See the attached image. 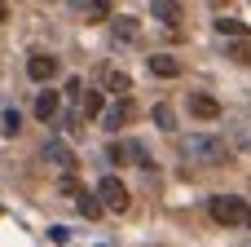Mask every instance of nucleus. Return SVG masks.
<instances>
[{
  "label": "nucleus",
  "mask_w": 251,
  "mask_h": 247,
  "mask_svg": "<svg viewBox=\"0 0 251 247\" xmlns=\"http://www.w3.org/2000/svg\"><path fill=\"white\" fill-rule=\"evenodd\" d=\"M181 155L194 159V164H221L225 159V141L221 137H185L181 141Z\"/></svg>",
  "instance_id": "nucleus-1"
},
{
  "label": "nucleus",
  "mask_w": 251,
  "mask_h": 247,
  "mask_svg": "<svg viewBox=\"0 0 251 247\" xmlns=\"http://www.w3.org/2000/svg\"><path fill=\"white\" fill-rule=\"evenodd\" d=\"M207 212H212L216 225H243V221H247V203H243L238 194H216V199L207 203Z\"/></svg>",
  "instance_id": "nucleus-2"
},
{
  "label": "nucleus",
  "mask_w": 251,
  "mask_h": 247,
  "mask_svg": "<svg viewBox=\"0 0 251 247\" xmlns=\"http://www.w3.org/2000/svg\"><path fill=\"white\" fill-rule=\"evenodd\" d=\"M97 199H101V208H110V212H128V186L119 181V177H101L97 181Z\"/></svg>",
  "instance_id": "nucleus-3"
},
{
  "label": "nucleus",
  "mask_w": 251,
  "mask_h": 247,
  "mask_svg": "<svg viewBox=\"0 0 251 247\" xmlns=\"http://www.w3.org/2000/svg\"><path fill=\"white\" fill-rule=\"evenodd\" d=\"M26 75H31L35 84H49V80L57 75V57H49V53H31V62H26Z\"/></svg>",
  "instance_id": "nucleus-4"
},
{
  "label": "nucleus",
  "mask_w": 251,
  "mask_h": 247,
  "mask_svg": "<svg viewBox=\"0 0 251 247\" xmlns=\"http://www.w3.org/2000/svg\"><path fill=\"white\" fill-rule=\"evenodd\" d=\"M190 115L194 119H221V102L212 93H190Z\"/></svg>",
  "instance_id": "nucleus-5"
},
{
  "label": "nucleus",
  "mask_w": 251,
  "mask_h": 247,
  "mask_svg": "<svg viewBox=\"0 0 251 247\" xmlns=\"http://www.w3.org/2000/svg\"><path fill=\"white\" fill-rule=\"evenodd\" d=\"M128 119H132V102H128V97H124L119 106H110V110H101V124H106L110 133H115V128H124Z\"/></svg>",
  "instance_id": "nucleus-6"
},
{
  "label": "nucleus",
  "mask_w": 251,
  "mask_h": 247,
  "mask_svg": "<svg viewBox=\"0 0 251 247\" xmlns=\"http://www.w3.org/2000/svg\"><path fill=\"white\" fill-rule=\"evenodd\" d=\"M150 71H154L159 80H176V75H181V62L168 57V53H154V57H150Z\"/></svg>",
  "instance_id": "nucleus-7"
},
{
  "label": "nucleus",
  "mask_w": 251,
  "mask_h": 247,
  "mask_svg": "<svg viewBox=\"0 0 251 247\" xmlns=\"http://www.w3.org/2000/svg\"><path fill=\"white\" fill-rule=\"evenodd\" d=\"M44 159L57 164V168H66V172L75 168V155H71V146H62V141H49V146H44Z\"/></svg>",
  "instance_id": "nucleus-8"
},
{
  "label": "nucleus",
  "mask_w": 251,
  "mask_h": 247,
  "mask_svg": "<svg viewBox=\"0 0 251 247\" xmlns=\"http://www.w3.org/2000/svg\"><path fill=\"white\" fill-rule=\"evenodd\" d=\"M75 208H79V217H88V221H97V217L106 212V208H101V199H97V194H88V190H79V194H75Z\"/></svg>",
  "instance_id": "nucleus-9"
},
{
  "label": "nucleus",
  "mask_w": 251,
  "mask_h": 247,
  "mask_svg": "<svg viewBox=\"0 0 251 247\" xmlns=\"http://www.w3.org/2000/svg\"><path fill=\"white\" fill-rule=\"evenodd\" d=\"M150 13H154L159 22H168V27L181 22V4H176V0H150Z\"/></svg>",
  "instance_id": "nucleus-10"
},
{
  "label": "nucleus",
  "mask_w": 251,
  "mask_h": 247,
  "mask_svg": "<svg viewBox=\"0 0 251 247\" xmlns=\"http://www.w3.org/2000/svg\"><path fill=\"white\" fill-rule=\"evenodd\" d=\"M216 31L229 35V40H247V35H251V27H247V22H238V18H216Z\"/></svg>",
  "instance_id": "nucleus-11"
},
{
  "label": "nucleus",
  "mask_w": 251,
  "mask_h": 247,
  "mask_svg": "<svg viewBox=\"0 0 251 247\" xmlns=\"http://www.w3.org/2000/svg\"><path fill=\"white\" fill-rule=\"evenodd\" d=\"M35 115H40L44 124H49V119L57 115V93H53V88H44V93L35 97Z\"/></svg>",
  "instance_id": "nucleus-12"
},
{
  "label": "nucleus",
  "mask_w": 251,
  "mask_h": 247,
  "mask_svg": "<svg viewBox=\"0 0 251 247\" xmlns=\"http://www.w3.org/2000/svg\"><path fill=\"white\" fill-rule=\"evenodd\" d=\"M106 106H101V93H93V88H84L79 93V115H88V119H97Z\"/></svg>",
  "instance_id": "nucleus-13"
},
{
  "label": "nucleus",
  "mask_w": 251,
  "mask_h": 247,
  "mask_svg": "<svg viewBox=\"0 0 251 247\" xmlns=\"http://www.w3.org/2000/svg\"><path fill=\"white\" fill-rule=\"evenodd\" d=\"M229 57H234L238 66H251V35L247 40H229Z\"/></svg>",
  "instance_id": "nucleus-14"
},
{
  "label": "nucleus",
  "mask_w": 251,
  "mask_h": 247,
  "mask_svg": "<svg viewBox=\"0 0 251 247\" xmlns=\"http://www.w3.org/2000/svg\"><path fill=\"white\" fill-rule=\"evenodd\" d=\"M84 18H88V22H106V18H110V0H88V4H84Z\"/></svg>",
  "instance_id": "nucleus-15"
},
{
  "label": "nucleus",
  "mask_w": 251,
  "mask_h": 247,
  "mask_svg": "<svg viewBox=\"0 0 251 247\" xmlns=\"http://www.w3.org/2000/svg\"><path fill=\"white\" fill-rule=\"evenodd\" d=\"M106 88H110V93H119V97H124V93H128V88H132V80H128V75H124V71H110V75H106Z\"/></svg>",
  "instance_id": "nucleus-16"
},
{
  "label": "nucleus",
  "mask_w": 251,
  "mask_h": 247,
  "mask_svg": "<svg viewBox=\"0 0 251 247\" xmlns=\"http://www.w3.org/2000/svg\"><path fill=\"white\" fill-rule=\"evenodd\" d=\"M115 40H137V22L132 18H115Z\"/></svg>",
  "instance_id": "nucleus-17"
},
{
  "label": "nucleus",
  "mask_w": 251,
  "mask_h": 247,
  "mask_svg": "<svg viewBox=\"0 0 251 247\" xmlns=\"http://www.w3.org/2000/svg\"><path fill=\"white\" fill-rule=\"evenodd\" d=\"M18 128H22V115H18V110H4V119H0V133H4V137H13Z\"/></svg>",
  "instance_id": "nucleus-18"
},
{
  "label": "nucleus",
  "mask_w": 251,
  "mask_h": 247,
  "mask_svg": "<svg viewBox=\"0 0 251 247\" xmlns=\"http://www.w3.org/2000/svg\"><path fill=\"white\" fill-rule=\"evenodd\" d=\"M154 124H159V128H176V115H172V106H154Z\"/></svg>",
  "instance_id": "nucleus-19"
},
{
  "label": "nucleus",
  "mask_w": 251,
  "mask_h": 247,
  "mask_svg": "<svg viewBox=\"0 0 251 247\" xmlns=\"http://www.w3.org/2000/svg\"><path fill=\"white\" fill-rule=\"evenodd\" d=\"M106 155H110V164H124V159H132V150H128L124 141H110V150H106Z\"/></svg>",
  "instance_id": "nucleus-20"
},
{
  "label": "nucleus",
  "mask_w": 251,
  "mask_h": 247,
  "mask_svg": "<svg viewBox=\"0 0 251 247\" xmlns=\"http://www.w3.org/2000/svg\"><path fill=\"white\" fill-rule=\"evenodd\" d=\"M62 194H71V199H75V194H79V181H75V177H71V172H66V177H62Z\"/></svg>",
  "instance_id": "nucleus-21"
},
{
  "label": "nucleus",
  "mask_w": 251,
  "mask_h": 247,
  "mask_svg": "<svg viewBox=\"0 0 251 247\" xmlns=\"http://www.w3.org/2000/svg\"><path fill=\"white\" fill-rule=\"evenodd\" d=\"M49 239H53V243H66L71 234H66V225H53V230H49Z\"/></svg>",
  "instance_id": "nucleus-22"
},
{
  "label": "nucleus",
  "mask_w": 251,
  "mask_h": 247,
  "mask_svg": "<svg viewBox=\"0 0 251 247\" xmlns=\"http://www.w3.org/2000/svg\"><path fill=\"white\" fill-rule=\"evenodd\" d=\"M0 22H9V4L4 0H0Z\"/></svg>",
  "instance_id": "nucleus-23"
},
{
  "label": "nucleus",
  "mask_w": 251,
  "mask_h": 247,
  "mask_svg": "<svg viewBox=\"0 0 251 247\" xmlns=\"http://www.w3.org/2000/svg\"><path fill=\"white\" fill-rule=\"evenodd\" d=\"M247 225H251V208H247Z\"/></svg>",
  "instance_id": "nucleus-24"
},
{
  "label": "nucleus",
  "mask_w": 251,
  "mask_h": 247,
  "mask_svg": "<svg viewBox=\"0 0 251 247\" xmlns=\"http://www.w3.org/2000/svg\"><path fill=\"white\" fill-rule=\"evenodd\" d=\"M216 4H225V0H216Z\"/></svg>",
  "instance_id": "nucleus-25"
},
{
  "label": "nucleus",
  "mask_w": 251,
  "mask_h": 247,
  "mask_svg": "<svg viewBox=\"0 0 251 247\" xmlns=\"http://www.w3.org/2000/svg\"><path fill=\"white\" fill-rule=\"evenodd\" d=\"M247 146H251V141H247Z\"/></svg>",
  "instance_id": "nucleus-26"
}]
</instances>
